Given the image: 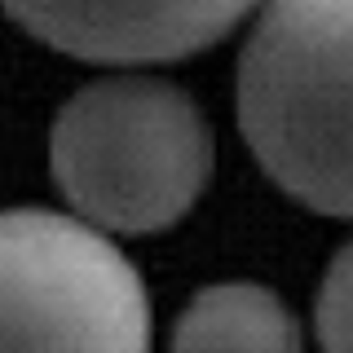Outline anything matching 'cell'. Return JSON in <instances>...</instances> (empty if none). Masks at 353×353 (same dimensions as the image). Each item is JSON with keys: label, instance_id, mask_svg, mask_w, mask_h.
Returning a JSON list of instances; mask_svg holds the SVG:
<instances>
[{"label": "cell", "instance_id": "cell-6", "mask_svg": "<svg viewBox=\"0 0 353 353\" xmlns=\"http://www.w3.org/2000/svg\"><path fill=\"white\" fill-rule=\"evenodd\" d=\"M314 331L323 353H353V239L331 256L314 301Z\"/></svg>", "mask_w": 353, "mask_h": 353}, {"label": "cell", "instance_id": "cell-2", "mask_svg": "<svg viewBox=\"0 0 353 353\" xmlns=\"http://www.w3.org/2000/svg\"><path fill=\"white\" fill-rule=\"evenodd\" d=\"M212 128L185 88L119 71L71 93L49 132L62 199L106 234H159L212 181Z\"/></svg>", "mask_w": 353, "mask_h": 353}, {"label": "cell", "instance_id": "cell-4", "mask_svg": "<svg viewBox=\"0 0 353 353\" xmlns=\"http://www.w3.org/2000/svg\"><path fill=\"white\" fill-rule=\"evenodd\" d=\"M261 0H0L40 44L80 62L154 66L216 44Z\"/></svg>", "mask_w": 353, "mask_h": 353}, {"label": "cell", "instance_id": "cell-3", "mask_svg": "<svg viewBox=\"0 0 353 353\" xmlns=\"http://www.w3.org/2000/svg\"><path fill=\"white\" fill-rule=\"evenodd\" d=\"M0 353H150V296L106 230L0 212Z\"/></svg>", "mask_w": 353, "mask_h": 353}, {"label": "cell", "instance_id": "cell-1", "mask_svg": "<svg viewBox=\"0 0 353 353\" xmlns=\"http://www.w3.org/2000/svg\"><path fill=\"white\" fill-rule=\"evenodd\" d=\"M234 97L261 172L309 212L353 216V0H261Z\"/></svg>", "mask_w": 353, "mask_h": 353}, {"label": "cell", "instance_id": "cell-5", "mask_svg": "<svg viewBox=\"0 0 353 353\" xmlns=\"http://www.w3.org/2000/svg\"><path fill=\"white\" fill-rule=\"evenodd\" d=\"M168 353H305L301 323L265 283H212L172 327Z\"/></svg>", "mask_w": 353, "mask_h": 353}]
</instances>
